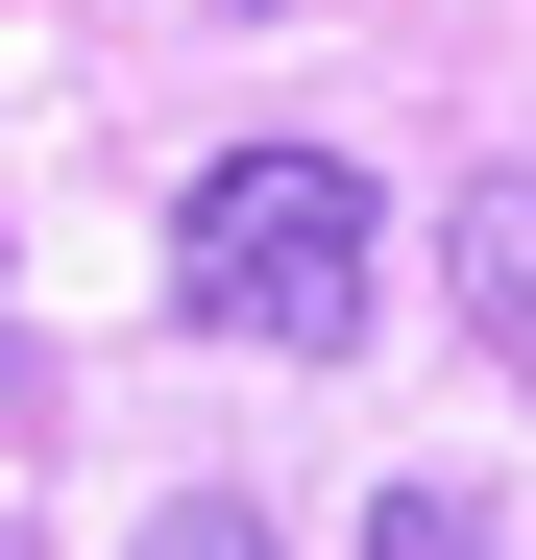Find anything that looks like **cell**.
I'll return each mask as SVG.
<instances>
[{"label":"cell","instance_id":"obj_4","mask_svg":"<svg viewBox=\"0 0 536 560\" xmlns=\"http://www.w3.org/2000/svg\"><path fill=\"white\" fill-rule=\"evenodd\" d=\"M123 560H268V512H244V488H171V512H147Z\"/></svg>","mask_w":536,"mask_h":560},{"label":"cell","instance_id":"obj_3","mask_svg":"<svg viewBox=\"0 0 536 560\" xmlns=\"http://www.w3.org/2000/svg\"><path fill=\"white\" fill-rule=\"evenodd\" d=\"M366 560H488V488H391V512H366Z\"/></svg>","mask_w":536,"mask_h":560},{"label":"cell","instance_id":"obj_5","mask_svg":"<svg viewBox=\"0 0 536 560\" xmlns=\"http://www.w3.org/2000/svg\"><path fill=\"white\" fill-rule=\"evenodd\" d=\"M25 390H49V365H25V317H0V439H25Z\"/></svg>","mask_w":536,"mask_h":560},{"label":"cell","instance_id":"obj_2","mask_svg":"<svg viewBox=\"0 0 536 560\" xmlns=\"http://www.w3.org/2000/svg\"><path fill=\"white\" fill-rule=\"evenodd\" d=\"M439 293H464V341H488V365H536V171H488V196L439 220Z\"/></svg>","mask_w":536,"mask_h":560},{"label":"cell","instance_id":"obj_1","mask_svg":"<svg viewBox=\"0 0 536 560\" xmlns=\"http://www.w3.org/2000/svg\"><path fill=\"white\" fill-rule=\"evenodd\" d=\"M366 268H391V196L341 147H220L196 220H171V293H196L220 341H268V365H341V341H366Z\"/></svg>","mask_w":536,"mask_h":560}]
</instances>
